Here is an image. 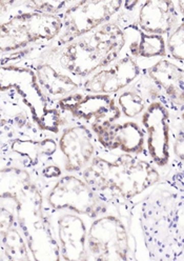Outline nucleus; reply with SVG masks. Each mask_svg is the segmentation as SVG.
<instances>
[{
  "instance_id": "23",
  "label": "nucleus",
  "mask_w": 184,
  "mask_h": 261,
  "mask_svg": "<svg viewBox=\"0 0 184 261\" xmlns=\"http://www.w3.org/2000/svg\"><path fill=\"white\" fill-rule=\"evenodd\" d=\"M180 119L182 120V122L184 123V111H182L181 112V114H180Z\"/></svg>"
},
{
  "instance_id": "10",
  "label": "nucleus",
  "mask_w": 184,
  "mask_h": 261,
  "mask_svg": "<svg viewBox=\"0 0 184 261\" xmlns=\"http://www.w3.org/2000/svg\"><path fill=\"white\" fill-rule=\"evenodd\" d=\"M60 259L64 261H88V234L91 220L69 211L49 213Z\"/></svg>"
},
{
  "instance_id": "13",
  "label": "nucleus",
  "mask_w": 184,
  "mask_h": 261,
  "mask_svg": "<svg viewBox=\"0 0 184 261\" xmlns=\"http://www.w3.org/2000/svg\"><path fill=\"white\" fill-rule=\"evenodd\" d=\"M149 61L143 71L159 88L169 108L184 107V64L169 57Z\"/></svg>"
},
{
  "instance_id": "7",
  "label": "nucleus",
  "mask_w": 184,
  "mask_h": 261,
  "mask_svg": "<svg viewBox=\"0 0 184 261\" xmlns=\"http://www.w3.org/2000/svg\"><path fill=\"white\" fill-rule=\"evenodd\" d=\"M57 141L59 165L64 173L80 174L91 165L99 151L91 126L76 120L62 128Z\"/></svg>"
},
{
  "instance_id": "6",
  "label": "nucleus",
  "mask_w": 184,
  "mask_h": 261,
  "mask_svg": "<svg viewBox=\"0 0 184 261\" xmlns=\"http://www.w3.org/2000/svg\"><path fill=\"white\" fill-rule=\"evenodd\" d=\"M123 8L122 0H76L61 14L63 29L59 37L46 46L56 51L71 41L116 20Z\"/></svg>"
},
{
  "instance_id": "19",
  "label": "nucleus",
  "mask_w": 184,
  "mask_h": 261,
  "mask_svg": "<svg viewBox=\"0 0 184 261\" xmlns=\"http://www.w3.org/2000/svg\"><path fill=\"white\" fill-rule=\"evenodd\" d=\"M167 57L184 64V19L166 39Z\"/></svg>"
},
{
  "instance_id": "16",
  "label": "nucleus",
  "mask_w": 184,
  "mask_h": 261,
  "mask_svg": "<svg viewBox=\"0 0 184 261\" xmlns=\"http://www.w3.org/2000/svg\"><path fill=\"white\" fill-rule=\"evenodd\" d=\"M32 68L41 93L51 101H58L80 90L82 81L62 71L49 59L40 57Z\"/></svg>"
},
{
  "instance_id": "11",
  "label": "nucleus",
  "mask_w": 184,
  "mask_h": 261,
  "mask_svg": "<svg viewBox=\"0 0 184 261\" xmlns=\"http://www.w3.org/2000/svg\"><path fill=\"white\" fill-rule=\"evenodd\" d=\"M90 126L96 136L100 149L118 154L147 155L146 134L138 121H106L94 123Z\"/></svg>"
},
{
  "instance_id": "20",
  "label": "nucleus",
  "mask_w": 184,
  "mask_h": 261,
  "mask_svg": "<svg viewBox=\"0 0 184 261\" xmlns=\"http://www.w3.org/2000/svg\"><path fill=\"white\" fill-rule=\"evenodd\" d=\"M63 174H64V171L61 168V166L56 162H52L38 169L37 176L40 177L41 180H44L49 184V182L55 181L56 179L61 177Z\"/></svg>"
},
{
  "instance_id": "15",
  "label": "nucleus",
  "mask_w": 184,
  "mask_h": 261,
  "mask_svg": "<svg viewBox=\"0 0 184 261\" xmlns=\"http://www.w3.org/2000/svg\"><path fill=\"white\" fill-rule=\"evenodd\" d=\"M8 152L23 169H40L58 157V141L54 138H14L8 143ZM57 163V162H56Z\"/></svg>"
},
{
  "instance_id": "9",
  "label": "nucleus",
  "mask_w": 184,
  "mask_h": 261,
  "mask_svg": "<svg viewBox=\"0 0 184 261\" xmlns=\"http://www.w3.org/2000/svg\"><path fill=\"white\" fill-rule=\"evenodd\" d=\"M140 123L146 134V152L149 160L158 169H164L172 160L171 112L161 101L150 102Z\"/></svg>"
},
{
  "instance_id": "22",
  "label": "nucleus",
  "mask_w": 184,
  "mask_h": 261,
  "mask_svg": "<svg viewBox=\"0 0 184 261\" xmlns=\"http://www.w3.org/2000/svg\"><path fill=\"white\" fill-rule=\"evenodd\" d=\"M176 7L179 15L181 16L182 19H184V0H178V2H176Z\"/></svg>"
},
{
  "instance_id": "18",
  "label": "nucleus",
  "mask_w": 184,
  "mask_h": 261,
  "mask_svg": "<svg viewBox=\"0 0 184 261\" xmlns=\"http://www.w3.org/2000/svg\"><path fill=\"white\" fill-rule=\"evenodd\" d=\"M116 101L122 113V116L128 119H135L141 116L149 105L145 98L133 87L116 95Z\"/></svg>"
},
{
  "instance_id": "3",
  "label": "nucleus",
  "mask_w": 184,
  "mask_h": 261,
  "mask_svg": "<svg viewBox=\"0 0 184 261\" xmlns=\"http://www.w3.org/2000/svg\"><path fill=\"white\" fill-rule=\"evenodd\" d=\"M62 29L61 15L34 11L12 12L2 18L0 51L5 55L49 45L59 37Z\"/></svg>"
},
{
  "instance_id": "2",
  "label": "nucleus",
  "mask_w": 184,
  "mask_h": 261,
  "mask_svg": "<svg viewBox=\"0 0 184 261\" xmlns=\"http://www.w3.org/2000/svg\"><path fill=\"white\" fill-rule=\"evenodd\" d=\"M46 46L40 57L49 59L62 71L83 81L126 54L127 36L117 18L56 51H47Z\"/></svg>"
},
{
  "instance_id": "1",
  "label": "nucleus",
  "mask_w": 184,
  "mask_h": 261,
  "mask_svg": "<svg viewBox=\"0 0 184 261\" xmlns=\"http://www.w3.org/2000/svg\"><path fill=\"white\" fill-rule=\"evenodd\" d=\"M148 159L100 149L91 165L79 175L110 202L125 203L161 181L159 169Z\"/></svg>"
},
{
  "instance_id": "4",
  "label": "nucleus",
  "mask_w": 184,
  "mask_h": 261,
  "mask_svg": "<svg viewBox=\"0 0 184 261\" xmlns=\"http://www.w3.org/2000/svg\"><path fill=\"white\" fill-rule=\"evenodd\" d=\"M44 205L48 213L69 211L95 219L101 216L118 202H110L96 192L79 174L64 173L49 182L43 191Z\"/></svg>"
},
{
  "instance_id": "14",
  "label": "nucleus",
  "mask_w": 184,
  "mask_h": 261,
  "mask_svg": "<svg viewBox=\"0 0 184 261\" xmlns=\"http://www.w3.org/2000/svg\"><path fill=\"white\" fill-rule=\"evenodd\" d=\"M181 20L176 3L172 0H145L139 7L134 23L147 34L164 36L170 35Z\"/></svg>"
},
{
  "instance_id": "5",
  "label": "nucleus",
  "mask_w": 184,
  "mask_h": 261,
  "mask_svg": "<svg viewBox=\"0 0 184 261\" xmlns=\"http://www.w3.org/2000/svg\"><path fill=\"white\" fill-rule=\"evenodd\" d=\"M121 203L91 220L88 234V261H126L134 259L133 237L118 211Z\"/></svg>"
},
{
  "instance_id": "8",
  "label": "nucleus",
  "mask_w": 184,
  "mask_h": 261,
  "mask_svg": "<svg viewBox=\"0 0 184 261\" xmlns=\"http://www.w3.org/2000/svg\"><path fill=\"white\" fill-rule=\"evenodd\" d=\"M56 108L76 121L92 125L100 122H116L122 113L116 96L87 93L78 90L56 101Z\"/></svg>"
},
{
  "instance_id": "12",
  "label": "nucleus",
  "mask_w": 184,
  "mask_h": 261,
  "mask_svg": "<svg viewBox=\"0 0 184 261\" xmlns=\"http://www.w3.org/2000/svg\"><path fill=\"white\" fill-rule=\"evenodd\" d=\"M142 75L143 68L139 59L126 53L109 67L83 80L80 90L87 93L116 96L132 87Z\"/></svg>"
},
{
  "instance_id": "17",
  "label": "nucleus",
  "mask_w": 184,
  "mask_h": 261,
  "mask_svg": "<svg viewBox=\"0 0 184 261\" xmlns=\"http://www.w3.org/2000/svg\"><path fill=\"white\" fill-rule=\"evenodd\" d=\"M34 259L17 222L2 227V261Z\"/></svg>"
},
{
  "instance_id": "21",
  "label": "nucleus",
  "mask_w": 184,
  "mask_h": 261,
  "mask_svg": "<svg viewBox=\"0 0 184 261\" xmlns=\"http://www.w3.org/2000/svg\"><path fill=\"white\" fill-rule=\"evenodd\" d=\"M172 155L184 166V128H181L172 135Z\"/></svg>"
}]
</instances>
